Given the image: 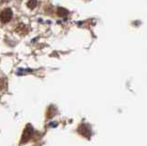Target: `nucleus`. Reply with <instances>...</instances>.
<instances>
[{"mask_svg":"<svg viewBox=\"0 0 147 146\" xmlns=\"http://www.w3.org/2000/svg\"><path fill=\"white\" fill-rule=\"evenodd\" d=\"M57 13H58V15L62 17H65L68 15V11L65 9V8H63V7H59Z\"/></svg>","mask_w":147,"mask_h":146,"instance_id":"nucleus-3","label":"nucleus"},{"mask_svg":"<svg viewBox=\"0 0 147 146\" xmlns=\"http://www.w3.org/2000/svg\"><path fill=\"white\" fill-rule=\"evenodd\" d=\"M32 132H33V130L30 125H28L26 127V129L24 130V132H23V135H22V141L23 143H26L28 140H30V138L32 135Z\"/></svg>","mask_w":147,"mask_h":146,"instance_id":"nucleus-2","label":"nucleus"},{"mask_svg":"<svg viewBox=\"0 0 147 146\" xmlns=\"http://www.w3.org/2000/svg\"><path fill=\"white\" fill-rule=\"evenodd\" d=\"M36 6H37V0H29L28 1V7L31 8V9L35 8Z\"/></svg>","mask_w":147,"mask_h":146,"instance_id":"nucleus-4","label":"nucleus"},{"mask_svg":"<svg viewBox=\"0 0 147 146\" xmlns=\"http://www.w3.org/2000/svg\"><path fill=\"white\" fill-rule=\"evenodd\" d=\"M12 17V10L9 9V8H6L4 9L1 14H0V20L3 22V23H7L9 20H11Z\"/></svg>","mask_w":147,"mask_h":146,"instance_id":"nucleus-1","label":"nucleus"}]
</instances>
